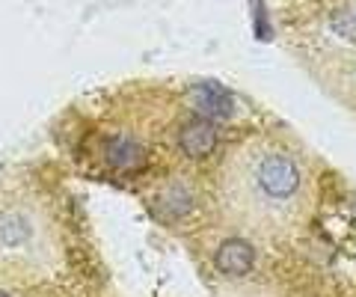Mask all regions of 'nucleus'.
<instances>
[{"instance_id": "f257e3e1", "label": "nucleus", "mask_w": 356, "mask_h": 297, "mask_svg": "<svg viewBox=\"0 0 356 297\" xmlns=\"http://www.w3.org/2000/svg\"><path fill=\"white\" fill-rule=\"evenodd\" d=\"M214 205L226 226L259 241L303 232L318 208L315 163L294 140L255 134L222 158Z\"/></svg>"}, {"instance_id": "f03ea898", "label": "nucleus", "mask_w": 356, "mask_h": 297, "mask_svg": "<svg viewBox=\"0 0 356 297\" xmlns=\"http://www.w3.org/2000/svg\"><path fill=\"white\" fill-rule=\"evenodd\" d=\"M280 30L312 78L356 107V0H282Z\"/></svg>"}, {"instance_id": "7ed1b4c3", "label": "nucleus", "mask_w": 356, "mask_h": 297, "mask_svg": "<svg viewBox=\"0 0 356 297\" xmlns=\"http://www.w3.org/2000/svg\"><path fill=\"white\" fill-rule=\"evenodd\" d=\"M60 262V238L36 193L0 191V280H42Z\"/></svg>"}, {"instance_id": "20e7f679", "label": "nucleus", "mask_w": 356, "mask_h": 297, "mask_svg": "<svg viewBox=\"0 0 356 297\" xmlns=\"http://www.w3.org/2000/svg\"><path fill=\"white\" fill-rule=\"evenodd\" d=\"M217 143H220L217 122L196 116L193 110H191V116L181 119V125L175 128V146L181 149V155H184V158H191V161H202V158H208L211 152L217 149Z\"/></svg>"}, {"instance_id": "39448f33", "label": "nucleus", "mask_w": 356, "mask_h": 297, "mask_svg": "<svg viewBox=\"0 0 356 297\" xmlns=\"http://www.w3.org/2000/svg\"><path fill=\"white\" fill-rule=\"evenodd\" d=\"M102 161L113 172H140L149 163V149L134 137L113 134L102 143Z\"/></svg>"}, {"instance_id": "423d86ee", "label": "nucleus", "mask_w": 356, "mask_h": 297, "mask_svg": "<svg viewBox=\"0 0 356 297\" xmlns=\"http://www.w3.org/2000/svg\"><path fill=\"white\" fill-rule=\"evenodd\" d=\"M187 102H191V110L196 116L211 119V122H226L232 116V95L217 83H196L191 93H187Z\"/></svg>"}, {"instance_id": "0eeeda50", "label": "nucleus", "mask_w": 356, "mask_h": 297, "mask_svg": "<svg viewBox=\"0 0 356 297\" xmlns=\"http://www.w3.org/2000/svg\"><path fill=\"white\" fill-rule=\"evenodd\" d=\"M252 259H255V252H252V247L247 244V241L232 238L217 250L214 262H217V268L222 273H229V277H241V273H247L252 268Z\"/></svg>"}]
</instances>
